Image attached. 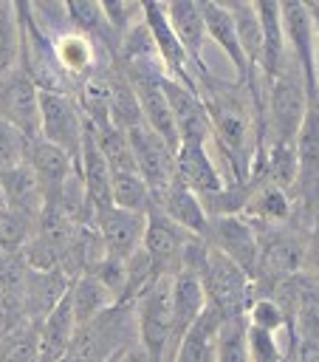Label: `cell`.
Segmentation results:
<instances>
[{
  "label": "cell",
  "mask_w": 319,
  "mask_h": 362,
  "mask_svg": "<svg viewBox=\"0 0 319 362\" xmlns=\"http://www.w3.org/2000/svg\"><path fill=\"white\" fill-rule=\"evenodd\" d=\"M0 119L14 124L25 139L40 136V88L23 68L0 76Z\"/></svg>",
  "instance_id": "cell-10"
},
{
  "label": "cell",
  "mask_w": 319,
  "mask_h": 362,
  "mask_svg": "<svg viewBox=\"0 0 319 362\" xmlns=\"http://www.w3.org/2000/svg\"><path fill=\"white\" fill-rule=\"evenodd\" d=\"M23 51V20L11 0H0V76L20 68Z\"/></svg>",
  "instance_id": "cell-28"
},
{
  "label": "cell",
  "mask_w": 319,
  "mask_h": 362,
  "mask_svg": "<svg viewBox=\"0 0 319 362\" xmlns=\"http://www.w3.org/2000/svg\"><path fill=\"white\" fill-rule=\"evenodd\" d=\"M279 14H282V31H285L288 57H291V62L302 74V82H305V90H308V102L316 105L319 102L316 71H313L316 28H313L311 6L308 3H299V0H288V3H279Z\"/></svg>",
  "instance_id": "cell-7"
},
{
  "label": "cell",
  "mask_w": 319,
  "mask_h": 362,
  "mask_svg": "<svg viewBox=\"0 0 319 362\" xmlns=\"http://www.w3.org/2000/svg\"><path fill=\"white\" fill-rule=\"evenodd\" d=\"M0 187H3V201H6V209L28 218L31 223L40 221L42 215V192H40V184L31 173L28 164H20L14 170H6L0 173Z\"/></svg>",
  "instance_id": "cell-22"
},
{
  "label": "cell",
  "mask_w": 319,
  "mask_h": 362,
  "mask_svg": "<svg viewBox=\"0 0 319 362\" xmlns=\"http://www.w3.org/2000/svg\"><path fill=\"white\" fill-rule=\"evenodd\" d=\"M73 331H76V317H73V308H71V300H68V291H65V297L40 322L42 362H62V356H65V351L73 339Z\"/></svg>",
  "instance_id": "cell-24"
},
{
  "label": "cell",
  "mask_w": 319,
  "mask_h": 362,
  "mask_svg": "<svg viewBox=\"0 0 319 362\" xmlns=\"http://www.w3.org/2000/svg\"><path fill=\"white\" fill-rule=\"evenodd\" d=\"M133 342H138L136 308L133 303H116L93 320L76 325L62 362H107L124 354Z\"/></svg>",
  "instance_id": "cell-2"
},
{
  "label": "cell",
  "mask_w": 319,
  "mask_h": 362,
  "mask_svg": "<svg viewBox=\"0 0 319 362\" xmlns=\"http://www.w3.org/2000/svg\"><path fill=\"white\" fill-rule=\"evenodd\" d=\"M68 300H71V308H73V317H76V325L93 320L96 314L107 311L110 305H116V297L99 283L96 274L90 272H82L71 280L68 286Z\"/></svg>",
  "instance_id": "cell-25"
},
{
  "label": "cell",
  "mask_w": 319,
  "mask_h": 362,
  "mask_svg": "<svg viewBox=\"0 0 319 362\" xmlns=\"http://www.w3.org/2000/svg\"><path fill=\"white\" fill-rule=\"evenodd\" d=\"M6 206V201H3V187H0V209Z\"/></svg>",
  "instance_id": "cell-36"
},
{
  "label": "cell",
  "mask_w": 319,
  "mask_h": 362,
  "mask_svg": "<svg viewBox=\"0 0 319 362\" xmlns=\"http://www.w3.org/2000/svg\"><path fill=\"white\" fill-rule=\"evenodd\" d=\"M85 136V116L73 96L40 90V139L65 150L73 161L79 158Z\"/></svg>",
  "instance_id": "cell-5"
},
{
  "label": "cell",
  "mask_w": 319,
  "mask_h": 362,
  "mask_svg": "<svg viewBox=\"0 0 319 362\" xmlns=\"http://www.w3.org/2000/svg\"><path fill=\"white\" fill-rule=\"evenodd\" d=\"M141 14H144V23L150 28V37H152V45H155V54L161 59V68L169 79L181 82L183 88L195 90L198 93V79H195V68L186 57V51L181 48L178 37L172 34L169 28V20L164 14V3H141Z\"/></svg>",
  "instance_id": "cell-11"
},
{
  "label": "cell",
  "mask_w": 319,
  "mask_h": 362,
  "mask_svg": "<svg viewBox=\"0 0 319 362\" xmlns=\"http://www.w3.org/2000/svg\"><path fill=\"white\" fill-rule=\"evenodd\" d=\"M25 164L31 167L37 184H40V192H42L45 206L59 201L62 187H65L68 178L76 173V161H73L65 150H59V147L42 141L40 136H37V139H28Z\"/></svg>",
  "instance_id": "cell-14"
},
{
  "label": "cell",
  "mask_w": 319,
  "mask_h": 362,
  "mask_svg": "<svg viewBox=\"0 0 319 362\" xmlns=\"http://www.w3.org/2000/svg\"><path fill=\"white\" fill-rule=\"evenodd\" d=\"M121 362H155V359H152V356H150L138 342H133V345L121 354Z\"/></svg>",
  "instance_id": "cell-34"
},
{
  "label": "cell",
  "mask_w": 319,
  "mask_h": 362,
  "mask_svg": "<svg viewBox=\"0 0 319 362\" xmlns=\"http://www.w3.org/2000/svg\"><path fill=\"white\" fill-rule=\"evenodd\" d=\"M34 229L37 223L3 206L0 209V252H20L25 240L34 235Z\"/></svg>",
  "instance_id": "cell-32"
},
{
  "label": "cell",
  "mask_w": 319,
  "mask_h": 362,
  "mask_svg": "<svg viewBox=\"0 0 319 362\" xmlns=\"http://www.w3.org/2000/svg\"><path fill=\"white\" fill-rule=\"evenodd\" d=\"M215 362H251L246 348V317L223 320L217 331V359Z\"/></svg>",
  "instance_id": "cell-31"
},
{
  "label": "cell",
  "mask_w": 319,
  "mask_h": 362,
  "mask_svg": "<svg viewBox=\"0 0 319 362\" xmlns=\"http://www.w3.org/2000/svg\"><path fill=\"white\" fill-rule=\"evenodd\" d=\"M144 223H147V215L127 212V209H119V206H107V209L93 215V226L102 238L104 255L116 257V260H124V263L141 249Z\"/></svg>",
  "instance_id": "cell-13"
},
{
  "label": "cell",
  "mask_w": 319,
  "mask_h": 362,
  "mask_svg": "<svg viewBox=\"0 0 319 362\" xmlns=\"http://www.w3.org/2000/svg\"><path fill=\"white\" fill-rule=\"evenodd\" d=\"M246 325L263 328V331H268V334H279L282 328H291L285 311H282L279 303H277L274 297H268V294H257V297L248 303V308H246Z\"/></svg>",
  "instance_id": "cell-30"
},
{
  "label": "cell",
  "mask_w": 319,
  "mask_h": 362,
  "mask_svg": "<svg viewBox=\"0 0 319 362\" xmlns=\"http://www.w3.org/2000/svg\"><path fill=\"white\" fill-rule=\"evenodd\" d=\"M231 20H234V31H237V42L240 51L246 57V65L251 74L260 76V62H263V31H260V17H257V6L254 3H226Z\"/></svg>",
  "instance_id": "cell-26"
},
{
  "label": "cell",
  "mask_w": 319,
  "mask_h": 362,
  "mask_svg": "<svg viewBox=\"0 0 319 362\" xmlns=\"http://www.w3.org/2000/svg\"><path fill=\"white\" fill-rule=\"evenodd\" d=\"M25 150H28V139L14 124L0 119V173L25 164Z\"/></svg>",
  "instance_id": "cell-33"
},
{
  "label": "cell",
  "mask_w": 319,
  "mask_h": 362,
  "mask_svg": "<svg viewBox=\"0 0 319 362\" xmlns=\"http://www.w3.org/2000/svg\"><path fill=\"white\" fill-rule=\"evenodd\" d=\"M155 206H158L172 223H178L183 232H189V235H195V238H203L209 218H206V212H203V206H200V198H198L189 187H183L178 178L155 198Z\"/></svg>",
  "instance_id": "cell-21"
},
{
  "label": "cell",
  "mask_w": 319,
  "mask_h": 362,
  "mask_svg": "<svg viewBox=\"0 0 319 362\" xmlns=\"http://www.w3.org/2000/svg\"><path fill=\"white\" fill-rule=\"evenodd\" d=\"M198 277H200V286L206 294V305L215 308L220 314V320H243L246 317V308L254 300V283L243 269H237L229 257H223L220 252H215L209 246L206 263Z\"/></svg>",
  "instance_id": "cell-4"
},
{
  "label": "cell",
  "mask_w": 319,
  "mask_h": 362,
  "mask_svg": "<svg viewBox=\"0 0 319 362\" xmlns=\"http://www.w3.org/2000/svg\"><path fill=\"white\" fill-rule=\"evenodd\" d=\"M257 17H260V31H263V62H260V79L268 82L274 79L285 62H288V45H285V31H282V14L277 0H260Z\"/></svg>",
  "instance_id": "cell-19"
},
{
  "label": "cell",
  "mask_w": 319,
  "mask_h": 362,
  "mask_svg": "<svg viewBox=\"0 0 319 362\" xmlns=\"http://www.w3.org/2000/svg\"><path fill=\"white\" fill-rule=\"evenodd\" d=\"M164 14L169 20L172 34L178 37L181 48L186 51L192 68H195V79L198 74H206V28H203V14H200V3L195 0H172L164 3Z\"/></svg>",
  "instance_id": "cell-16"
},
{
  "label": "cell",
  "mask_w": 319,
  "mask_h": 362,
  "mask_svg": "<svg viewBox=\"0 0 319 362\" xmlns=\"http://www.w3.org/2000/svg\"><path fill=\"white\" fill-rule=\"evenodd\" d=\"M110 201L119 209L147 215L150 206H152V192H150V187L144 184V178L136 170H130V173H110Z\"/></svg>",
  "instance_id": "cell-27"
},
{
  "label": "cell",
  "mask_w": 319,
  "mask_h": 362,
  "mask_svg": "<svg viewBox=\"0 0 319 362\" xmlns=\"http://www.w3.org/2000/svg\"><path fill=\"white\" fill-rule=\"evenodd\" d=\"M175 178L183 187H189L198 198L215 195L223 187H229L209 144H178V150H175Z\"/></svg>",
  "instance_id": "cell-15"
},
{
  "label": "cell",
  "mask_w": 319,
  "mask_h": 362,
  "mask_svg": "<svg viewBox=\"0 0 319 362\" xmlns=\"http://www.w3.org/2000/svg\"><path fill=\"white\" fill-rule=\"evenodd\" d=\"M127 141L136 161V173L150 187L152 204H155V198L175 181V150L164 139H158L147 124L127 130Z\"/></svg>",
  "instance_id": "cell-8"
},
{
  "label": "cell",
  "mask_w": 319,
  "mask_h": 362,
  "mask_svg": "<svg viewBox=\"0 0 319 362\" xmlns=\"http://www.w3.org/2000/svg\"><path fill=\"white\" fill-rule=\"evenodd\" d=\"M316 351H319V345H316Z\"/></svg>",
  "instance_id": "cell-37"
},
{
  "label": "cell",
  "mask_w": 319,
  "mask_h": 362,
  "mask_svg": "<svg viewBox=\"0 0 319 362\" xmlns=\"http://www.w3.org/2000/svg\"><path fill=\"white\" fill-rule=\"evenodd\" d=\"M0 362H42L40 322L25 320L11 334L0 337Z\"/></svg>",
  "instance_id": "cell-29"
},
{
  "label": "cell",
  "mask_w": 319,
  "mask_h": 362,
  "mask_svg": "<svg viewBox=\"0 0 319 362\" xmlns=\"http://www.w3.org/2000/svg\"><path fill=\"white\" fill-rule=\"evenodd\" d=\"M189 238L192 235L183 232L178 223H172L155 204L150 206L144 238H141V252L147 255L155 277H172L181 269V255Z\"/></svg>",
  "instance_id": "cell-9"
},
{
  "label": "cell",
  "mask_w": 319,
  "mask_h": 362,
  "mask_svg": "<svg viewBox=\"0 0 319 362\" xmlns=\"http://www.w3.org/2000/svg\"><path fill=\"white\" fill-rule=\"evenodd\" d=\"M206 294L200 286V277L195 272L178 269L172 274V328H175V345L183 337V331L203 314Z\"/></svg>",
  "instance_id": "cell-23"
},
{
  "label": "cell",
  "mask_w": 319,
  "mask_h": 362,
  "mask_svg": "<svg viewBox=\"0 0 319 362\" xmlns=\"http://www.w3.org/2000/svg\"><path fill=\"white\" fill-rule=\"evenodd\" d=\"M308 90L302 82L299 68L291 62H285V68L263 82V113H260V147L274 144V141H285L291 144L302 127V119L308 113Z\"/></svg>",
  "instance_id": "cell-1"
},
{
  "label": "cell",
  "mask_w": 319,
  "mask_h": 362,
  "mask_svg": "<svg viewBox=\"0 0 319 362\" xmlns=\"http://www.w3.org/2000/svg\"><path fill=\"white\" fill-rule=\"evenodd\" d=\"M313 14V28H316V42H313V71H316V88H319V3H311Z\"/></svg>",
  "instance_id": "cell-35"
},
{
  "label": "cell",
  "mask_w": 319,
  "mask_h": 362,
  "mask_svg": "<svg viewBox=\"0 0 319 362\" xmlns=\"http://www.w3.org/2000/svg\"><path fill=\"white\" fill-rule=\"evenodd\" d=\"M203 240L220 252L223 257H229L237 269H243L251 283L260 272V243H257V232L254 226L243 218V215H220V218H209Z\"/></svg>",
  "instance_id": "cell-6"
},
{
  "label": "cell",
  "mask_w": 319,
  "mask_h": 362,
  "mask_svg": "<svg viewBox=\"0 0 319 362\" xmlns=\"http://www.w3.org/2000/svg\"><path fill=\"white\" fill-rule=\"evenodd\" d=\"M161 85H164V96H167L169 113L175 119L178 141L181 144H209L212 141V122H209V113L203 107L200 93L183 88L181 82L169 79L167 74H164Z\"/></svg>",
  "instance_id": "cell-12"
},
{
  "label": "cell",
  "mask_w": 319,
  "mask_h": 362,
  "mask_svg": "<svg viewBox=\"0 0 319 362\" xmlns=\"http://www.w3.org/2000/svg\"><path fill=\"white\" fill-rule=\"evenodd\" d=\"M220 314L215 308H203V314L183 331L178 339L169 362H215L217 359V331H220Z\"/></svg>",
  "instance_id": "cell-20"
},
{
  "label": "cell",
  "mask_w": 319,
  "mask_h": 362,
  "mask_svg": "<svg viewBox=\"0 0 319 362\" xmlns=\"http://www.w3.org/2000/svg\"><path fill=\"white\" fill-rule=\"evenodd\" d=\"M248 198L240 209V215L248 223H260V226H279V223H291L294 218V198L268 184V181H248Z\"/></svg>",
  "instance_id": "cell-18"
},
{
  "label": "cell",
  "mask_w": 319,
  "mask_h": 362,
  "mask_svg": "<svg viewBox=\"0 0 319 362\" xmlns=\"http://www.w3.org/2000/svg\"><path fill=\"white\" fill-rule=\"evenodd\" d=\"M200 14H203L206 40L215 42V45L226 54V59H229L231 68H234V82H240V85H246V88H251L254 82H260V76L251 74L248 65H246V57H243L240 42H237L234 20H231L226 3H209V0H203V3H200Z\"/></svg>",
  "instance_id": "cell-17"
},
{
  "label": "cell",
  "mask_w": 319,
  "mask_h": 362,
  "mask_svg": "<svg viewBox=\"0 0 319 362\" xmlns=\"http://www.w3.org/2000/svg\"><path fill=\"white\" fill-rule=\"evenodd\" d=\"M136 334L138 345L155 359L169 362L175 351V328H172V277H155L136 300Z\"/></svg>",
  "instance_id": "cell-3"
}]
</instances>
